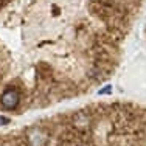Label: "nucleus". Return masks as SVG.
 <instances>
[{"label":"nucleus","instance_id":"nucleus-1","mask_svg":"<svg viewBox=\"0 0 146 146\" xmlns=\"http://www.w3.org/2000/svg\"><path fill=\"white\" fill-rule=\"evenodd\" d=\"M0 101H2V106L3 109L6 110H13L17 107V104H19V93H17V90L14 89H6L5 92H3L2 98H0Z\"/></svg>","mask_w":146,"mask_h":146},{"label":"nucleus","instance_id":"nucleus-2","mask_svg":"<svg viewBox=\"0 0 146 146\" xmlns=\"http://www.w3.org/2000/svg\"><path fill=\"white\" fill-rule=\"evenodd\" d=\"M27 141L30 146H45L47 145V134L39 127H33L27 134Z\"/></svg>","mask_w":146,"mask_h":146},{"label":"nucleus","instance_id":"nucleus-3","mask_svg":"<svg viewBox=\"0 0 146 146\" xmlns=\"http://www.w3.org/2000/svg\"><path fill=\"white\" fill-rule=\"evenodd\" d=\"M9 120L6 117H0V126H3V124H8Z\"/></svg>","mask_w":146,"mask_h":146}]
</instances>
